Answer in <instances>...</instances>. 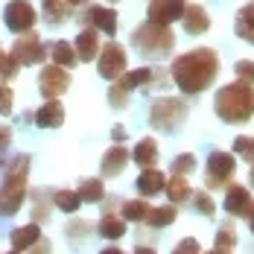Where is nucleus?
Returning a JSON list of instances; mask_svg holds the SVG:
<instances>
[{"instance_id":"15","label":"nucleus","mask_w":254,"mask_h":254,"mask_svg":"<svg viewBox=\"0 0 254 254\" xmlns=\"http://www.w3.org/2000/svg\"><path fill=\"white\" fill-rule=\"evenodd\" d=\"M64 123V108L59 100H47L38 111H35V126L41 128H59Z\"/></svg>"},{"instance_id":"25","label":"nucleus","mask_w":254,"mask_h":254,"mask_svg":"<svg viewBox=\"0 0 254 254\" xmlns=\"http://www.w3.org/2000/svg\"><path fill=\"white\" fill-rule=\"evenodd\" d=\"M100 234L105 237V240H120L123 234H126V222L120 219V216H102V222H100Z\"/></svg>"},{"instance_id":"41","label":"nucleus","mask_w":254,"mask_h":254,"mask_svg":"<svg viewBox=\"0 0 254 254\" xmlns=\"http://www.w3.org/2000/svg\"><path fill=\"white\" fill-rule=\"evenodd\" d=\"M9 143H12V128H9V126H0V152H3Z\"/></svg>"},{"instance_id":"18","label":"nucleus","mask_w":254,"mask_h":254,"mask_svg":"<svg viewBox=\"0 0 254 254\" xmlns=\"http://www.w3.org/2000/svg\"><path fill=\"white\" fill-rule=\"evenodd\" d=\"M9 240H12V249H15V252H26V249H32V246L41 240V231L32 222V225H24V228H15L9 234Z\"/></svg>"},{"instance_id":"36","label":"nucleus","mask_w":254,"mask_h":254,"mask_svg":"<svg viewBox=\"0 0 254 254\" xmlns=\"http://www.w3.org/2000/svg\"><path fill=\"white\" fill-rule=\"evenodd\" d=\"M12 102H15V94L9 85H0V114H12Z\"/></svg>"},{"instance_id":"44","label":"nucleus","mask_w":254,"mask_h":254,"mask_svg":"<svg viewBox=\"0 0 254 254\" xmlns=\"http://www.w3.org/2000/svg\"><path fill=\"white\" fill-rule=\"evenodd\" d=\"M64 3H67V9H70V6H82L85 0H64Z\"/></svg>"},{"instance_id":"46","label":"nucleus","mask_w":254,"mask_h":254,"mask_svg":"<svg viewBox=\"0 0 254 254\" xmlns=\"http://www.w3.org/2000/svg\"><path fill=\"white\" fill-rule=\"evenodd\" d=\"M134 254H155V252H152V249H137Z\"/></svg>"},{"instance_id":"34","label":"nucleus","mask_w":254,"mask_h":254,"mask_svg":"<svg viewBox=\"0 0 254 254\" xmlns=\"http://www.w3.org/2000/svg\"><path fill=\"white\" fill-rule=\"evenodd\" d=\"M15 73H18V62H15L9 53L0 50V76H3V79H12Z\"/></svg>"},{"instance_id":"9","label":"nucleus","mask_w":254,"mask_h":254,"mask_svg":"<svg viewBox=\"0 0 254 254\" xmlns=\"http://www.w3.org/2000/svg\"><path fill=\"white\" fill-rule=\"evenodd\" d=\"M9 56H12L18 64H38V62H44L47 47L41 44V38H38V35L26 32L24 38H18V41H15V47H12Z\"/></svg>"},{"instance_id":"38","label":"nucleus","mask_w":254,"mask_h":254,"mask_svg":"<svg viewBox=\"0 0 254 254\" xmlns=\"http://www.w3.org/2000/svg\"><path fill=\"white\" fill-rule=\"evenodd\" d=\"M237 76H240V82H249L252 85L254 82V62H240L237 64Z\"/></svg>"},{"instance_id":"28","label":"nucleus","mask_w":254,"mask_h":254,"mask_svg":"<svg viewBox=\"0 0 254 254\" xmlns=\"http://www.w3.org/2000/svg\"><path fill=\"white\" fill-rule=\"evenodd\" d=\"M53 204L59 210H64V213H76L82 202H79V196L73 190H59V193H53Z\"/></svg>"},{"instance_id":"24","label":"nucleus","mask_w":254,"mask_h":254,"mask_svg":"<svg viewBox=\"0 0 254 254\" xmlns=\"http://www.w3.org/2000/svg\"><path fill=\"white\" fill-rule=\"evenodd\" d=\"M167 196H170V202H184V199H190L193 193H190V184H187V178L181 176H173L167 184Z\"/></svg>"},{"instance_id":"29","label":"nucleus","mask_w":254,"mask_h":254,"mask_svg":"<svg viewBox=\"0 0 254 254\" xmlns=\"http://www.w3.org/2000/svg\"><path fill=\"white\" fill-rule=\"evenodd\" d=\"M126 91H131V88H137V85H146L149 82V67H137V70H131V73H123V76L117 79Z\"/></svg>"},{"instance_id":"16","label":"nucleus","mask_w":254,"mask_h":254,"mask_svg":"<svg viewBox=\"0 0 254 254\" xmlns=\"http://www.w3.org/2000/svg\"><path fill=\"white\" fill-rule=\"evenodd\" d=\"M88 24H94L97 32L114 35V32H117V12H114V9H105V6H97V9L88 12Z\"/></svg>"},{"instance_id":"8","label":"nucleus","mask_w":254,"mask_h":254,"mask_svg":"<svg viewBox=\"0 0 254 254\" xmlns=\"http://www.w3.org/2000/svg\"><path fill=\"white\" fill-rule=\"evenodd\" d=\"M128 67V59H126V50L120 44H105V50L100 53V76L102 79H120L126 73Z\"/></svg>"},{"instance_id":"10","label":"nucleus","mask_w":254,"mask_h":254,"mask_svg":"<svg viewBox=\"0 0 254 254\" xmlns=\"http://www.w3.org/2000/svg\"><path fill=\"white\" fill-rule=\"evenodd\" d=\"M184 9H187L184 0H152L149 3V24L170 26L173 21H181Z\"/></svg>"},{"instance_id":"22","label":"nucleus","mask_w":254,"mask_h":254,"mask_svg":"<svg viewBox=\"0 0 254 254\" xmlns=\"http://www.w3.org/2000/svg\"><path fill=\"white\" fill-rule=\"evenodd\" d=\"M50 56H53V62H56V67H73L76 64V53H73L70 41H53Z\"/></svg>"},{"instance_id":"14","label":"nucleus","mask_w":254,"mask_h":254,"mask_svg":"<svg viewBox=\"0 0 254 254\" xmlns=\"http://www.w3.org/2000/svg\"><path fill=\"white\" fill-rule=\"evenodd\" d=\"M184 29H187V35H202L207 32V26H210V18H207V9L199 6V3H190L187 9H184Z\"/></svg>"},{"instance_id":"31","label":"nucleus","mask_w":254,"mask_h":254,"mask_svg":"<svg viewBox=\"0 0 254 254\" xmlns=\"http://www.w3.org/2000/svg\"><path fill=\"white\" fill-rule=\"evenodd\" d=\"M193 170H196V158H193V155H178L176 158V164H173V173H176V176H187V173H193Z\"/></svg>"},{"instance_id":"42","label":"nucleus","mask_w":254,"mask_h":254,"mask_svg":"<svg viewBox=\"0 0 254 254\" xmlns=\"http://www.w3.org/2000/svg\"><path fill=\"white\" fill-rule=\"evenodd\" d=\"M111 137H114V140H117V146H120V143L126 140V128H123V126H114V128H111Z\"/></svg>"},{"instance_id":"26","label":"nucleus","mask_w":254,"mask_h":254,"mask_svg":"<svg viewBox=\"0 0 254 254\" xmlns=\"http://www.w3.org/2000/svg\"><path fill=\"white\" fill-rule=\"evenodd\" d=\"M146 213H149V204L143 199H131L123 204V222H143Z\"/></svg>"},{"instance_id":"7","label":"nucleus","mask_w":254,"mask_h":254,"mask_svg":"<svg viewBox=\"0 0 254 254\" xmlns=\"http://www.w3.org/2000/svg\"><path fill=\"white\" fill-rule=\"evenodd\" d=\"M237 170V161L228 152H213L207 158V190H216V187H225Z\"/></svg>"},{"instance_id":"13","label":"nucleus","mask_w":254,"mask_h":254,"mask_svg":"<svg viewBox=\"0 0 254 254\" xmlns=\"http://www.w3.org/2000/svg\"><path fill=\"white\" fill-rule=\"evenodd\" d=\"M73 53H76V62H94L97 53H100V35H97V29L79 32V38L73 41Z\"/></svg>"},{"instance_id":"33","label":"nucleus","mask_w":254,"mask_h":254,"mask_svg":"<svg viewBox=\"0 0 254 254\" xmlns=\"http://www.w3.org/2000/svg\"><path fill=\"white\" fill-rule=\"evenodd\" d=\"M237 246V231L231 228V225H222V231H219V237H216V249H234Z\"/></svg>"},{"instance_id":"19","label":"nucleus","mask_w":254,"mask_h":254,"mask_svg":"<svg viewBox=\"0 0 254 254\" xmlns=\"http://www.w3.org/2000/svg\"><path fill=\"white\" fill-rule=\"evenodd\" d=\"M134 164H140L143 170H152L155 161H158V143H155L152 137H143L137 146H134Z\"/></svg>"},{"instance_id":"30","label":"nucleus","mask_w":254,"mask_h":254,"mask_svg":"<svg viewBox=\"0 0 254 254\" xmlns=\"http://www.w3.org/2000/svg\"><path fill=\"white\" fill-rule=\"evenodd\" d=\"M44 12H47L50 24H62L67 18V3L64 0H44Z\"/></svg>"},{"instance_id":"23","label":"nucleus","mask_w":254,"mask_h":254,"mask_svg":"<svg viewBox=\"0 0 254 254\" xmlns=\"http://www.w3.org/2000/svg\"><path fill=\"white\" fill-rule=\"evenodd\" d=\"M79 202H100L102 196H105V190H102V181L100 178H85L82 184H79Z\"/></svg>"},{"instance_id":"1","label":"nucleus","mask_w":254,"mask_h":254,"mask_svg":"<svg viewBox=\"0 0 254 254\" xmlns=\"http://www.w3.org/2000/svg\"><path fill=\"white\" fill-rule=\"evenodd\" d=\"M219 73V56L213 50H193L178 56L173 64V79L184 94L204 91Z\"/></svg>"},{"instance_id":"11","label":"nucleus","mask_w":254,"mask_h":254,"mask_svg":"<svg viewBox=\"0 0 254 254\" xmlns=\"http://www.w3.org/2000/svg\"><path fill=\"white\" fill-rule=\"evenodd\" d=\"M38 88H41V94L47 100H56V97H62L70 88V76H67L64 67H56V64L53 67H44L41 76H38Z\"/></svg>"},{"instance_id":"17","label":"nucleus","mask_w":254,"mask_h":254,"mask_svg":"<svg viewBox=\"0 0 254 254\" xmlns=\"http://www.w3.org/2000/svg\"><path fill=\"white\" fill-rule=\"evenodd\" d=\"M128 164V152L123 149V146H111L108 152L102 155V176H120L123 170H126Z\"/></svg>"},{"instance_id":"20","label":"nucleus","mask_w":254,"mask_h":254,"mask_svg":"<svg viewBox=\"0 0 254 254\" xmlns=\"http://www.w3.org/2000/svg\"><path fill=\"white\" fill-rule=\"evenodd\" d=\"M134 184H137V190H140L143 196H155V193H161V190H164L167 178H164V173H158V170H143L140 178H137Z\"/></svg>"},{"instance_id":"39","label":"nucleus","mask_w":254,"mask_h":254,"mask_svg":"<svg viewBox=\"0 0 254 254\" xmlns=\"http://www.w3.org/2000/svg\"><path fill=\"white\" fill-rule=\"evenodd\" d=\"M173 254H202V252H199V243H196L193 237H187V240H181V243L176 246Z\"/></svg>"},{"instance_id":"35","label":"nucleus","mask_w":254,"mask_h":254,"mask_svg":"<svg viewBox=\"0 0 254 254\" xmlns=\"http://www.w3.org/2000/svg\"><path fill=\"white\" fill-rule=\"evenodd\" d=\"M108 102H111L114 108H120V105H126V102H128V91L120 85V82H114V85H111V91H108Z\"/></svg>"},{"instance_id":"12","label":"nucleus","mask_w":254,"mask_h":254,"mask_svg":"<svg viewBox=\"0 0 254 254\" xmlns=\"http://www.w3.org/2000/svg\"><path fill=\"white\" fill-rule=\"evenodd\" d=\"M252 193L243 187V184H231L228 187V196H225V210L231 216H249L252 213Z\"/></svg>"},{"instance_id":"6","label":"nucleus","mask_w":254,"mask_h":254,"mask_svg":"<svg viewBox=\"0 0 254 254\" xmlns=\"http://www.w3.org/2000/svg\"><path fill=\"white\" fill-rule=\"evenodd\" d=\"M3 21H6V26H9L12 32L24 35V32H29V29L35 26L38 15H35V9H32L29 0H12V3H6V9H3Z\"/></svg>"},{"instance_id":"47","label":"nucleus","mask_w":254,"mask_h":254,"mask_svg":"<svg viewBox=\"0 0 254 254\" xmlns=\"http://www.w3.org/2000/svg\"><path fill=\"white\" fill-rule=\"evenodd\" d=\"M249 222H252V231H254V207H252V213H249Z\"/></svg>"},{"instance_id":"4","label":"nucleus","mask_w":254,"mask_h":254,"mask_svg":"<svg viewBox=\"0 0 254 254\" xmlns=\"http://www.w3.org/2000/svg\"><path fill=\"white\" fill-rule=\"evenodd\" d=\"M131 41H134V47L143 53V56H149V59H161V56H167V53L173 50L176 35H173L170 26L146 24V26H137V29H134Z\"/></svg>"},{"instance_id":"45","label":"nucleus","mask_w":254,"mask_h":254,"mask_svg":"<svg viewBox=\"0 0 254 254\" xmlns=\"http://www.w3.org/2000/svg\"><path fill=\"white\" fill-rule=\"evenodd\" d=\"M207 254H231L228 249H213V252H207Z\"/></svg>"},{"instance_id":"21","label":"nucleus","mask_w":254,"mask_h":254,"mask_svg":"<svg viewBox=\"0 0 254 254\" xmlns=\"http://www.w3.org/2000/svg\"><path fill=\"white\" fill-rule=\"evenodd\" d=\"M234 29H237V35H240V38H246V41H252V44H254V3H249V6H243V9H240Z\"/></svg>"},{"instance_id":"37","label":"nucleus","mask_w":254,"mask_h":254,"mask_svg":"<svg viewBox=\"0 0 254 254\" xmlns=\"http://www.w3.org/2000/svg\"><path fill=\"white\" fill-rule=\"evenodd\" d=\"M193 199H196L199 213H204V216H213V210H216V207H213V202H210V196H207V193H196Z\"/></svg>"},{"instance_id":"5","label":"nucleus","mask_w":254,"mask_h":254,"mask_svg":"<svg viewBox=\"0 0 254 254\" xmlns=\"http://www.w3.org/2000/svg\"><path fill=\"white\" fill-rule=\"evenodd\" d=\"M184 117H187V108H184V102H181V100H173V97H164V100H158V102L152 105V114H149L152 126L161 128V131H176V128L184 123Z\"/></svg>"},{"instance_id":"32","label":"nucleus","mask_w":254,"mask_h":254,"mask_svg":"<svg viewBox=\"0 0 254 254\" xmlns=\"http://www.w3.org/2000/svg\"><path fill=\"white\" fill-rule=\"evenodd\" d=\"M234 152L246 161H254V137H237L234 140Z\"/></svg>"},{"instance_id":"27","label":"nucleus","mask_w":254,"mask_h":254,"mask_svg":"<svg viewBox=\"0 0 254 254\" xmlns=\"http://www.w3.org/2000/svg\"><path fill=\"white\" fill-rule=\"evenodd\" d=\"M176 207H149V213H146V222L152 225V228H164V225H170V222H176Z\"/></svg>"},{"instance_id":"3","label":"nucleus","mask_w":254,"mask_h":254,"mask_svg":"<svg viewBox=\"0 0 254 254\" xmlns=\"http://www.w3.org/2000/svg\"><path fill=\"white\" fill-rule=\"evenodd\" d=\"M26 173H29V155L12 158V164H6V181L0 190V216H12L21 210L26 199Z\"/></svg>"},{"instance_id":"2","label":"nucleus","mask_w":254,"mask_h":254,"mask_svg":"<svg viewBox=\"0 0 254 254\" xmlns=\"http://www.w3.org/2000/svg\"><path fill=\"white\" fill-rule=\"evenodd\" d=\"M216 114L225 120V123H246L252 120L254 114V91L249 82H231L222 91H216V100H213Z\"/></svg>"},{"instance_id":"40","label":"nucleus","mask_w":254,"mask_h":254,"mask_svg":"<svg viewBox=\"0 0 254 254\" xmlns=\"http://www.w3.org/2000/svg\"><path fill=\"white\" fill-rule=\"evenodd\" d=\"M26 252H29V254H50V240H44V237H41V240H38L32 249H26Z\"/></svg>"},{"instance_id":"48","label":"nucleus","mask_w":254,"mask_h":254,"mask_svg":"<svg viewBox=\"0 0 254 254\" xmlns=\"http://www.w3.org/2000/svg\"><path fill=\"white\" fill-rule=\"evenodd\" d=\"M252 184H254V167H252Z\"/></svg>"},{"instance_id":"49","label":"nucleus","mask_w":254,"mask_h":254,"mask_svg":"<svg viewBox=\"0 0 254 254\" xmlns=\"http://www.w3.org/2000/svg\"><path fill=\"white\" fill-rule=\"evenodd\" d=\"M12 254H18V252H12Z\"/></svg>"},{"instance_id":"43","label":"nucleus","mask_w":254,"mask_h":254,"mask_svg":"<svg viewBox=\"0 0 254 254\" xmlns=\"http://www.w3.org/2000/svg\"><path fill=\"white\" fill-rule=\"evenodd\" d=\"M100 254H126V252H123V249H114V246H111V249H105V252H100Z\"/></svg>"}]
</instances>
